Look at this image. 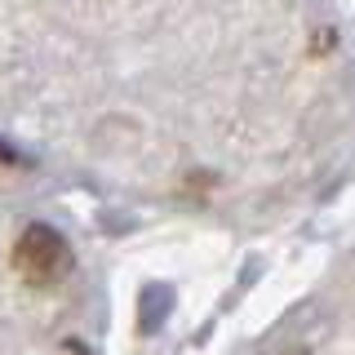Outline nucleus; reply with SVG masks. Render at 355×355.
I'll return each mask as SVG.
<instances>
[{"instance_id":"obj_2","label":"nucleus","mask_w":355,"mask_h":355,"mask_svg":"<svg viewBox=\"0 0 355 355\" xmlns=\"http://www.w3.org/2000/svg\"><path fill=\"white\" fill-rule=\"evenodd\" d=\"M169 306H173L169 284L142 288V297H138V329H142V333H155V329L164 324V315H169Z\"/></svg>"},{"instance_id":"obj_1","label":"nucleus","mask_w":355,"mask_h":355,"mask_svg":"<svg viewBox=\"0 0 355 355\" xmlns=\"http://www.w3.org/2000/svg\"><path fill=\"white\" fill-rule=\"evenodd\" d=\"M14 266L27 284H58L67 271H71V249L53 227H36L22 231V240L14 244Z\"/></svg>"},{"instance_id":"obj_3","label":"nucleus","mask_w":355,"mask_h":355,"mask_svg":"<svg viewBox=\"0 0 355 355\" xmlns=\"http://www.w3.org/2000/svg\"><path fill=\"white\" fill-rule=\"evenodd\" d=\"M0 160H5V147H0Z\"/></svg>"}]
</instances>
